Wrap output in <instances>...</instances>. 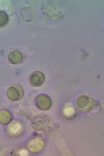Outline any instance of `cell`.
<instances>
[{
  "label": "cell",
  "instance_id": "6da1fadb",
  "mask_svg": "<svg viewBox=\"0 0 104 156\" xmlns=\"http://www.w3.org/2000/svg\"><path fill=\"white\" fill-rule=\"evenodd\" d=\"M76 104L78 110L84 113L90 111L93 108L94 105L92 99L85 95L79 96L76 100Z\"/></svg>",
  "mask_w": 104,
  "mask_h": 156
},
{
  "label": "cell",
  "instance_id": "7a4b0ae2",
  "mask_svg": "<svg viewBox=\"0 0 104 156\" xmlns=\"http://www.w3.org/2000/svg\"><path fill=\"white\" fill-rule=\"evenodd\" d=\"M34 103L38 108L43 111L49 109L52 104V100L50 97L44 94L37 95L34 99Z\"/></svg>",
  "mask_w": 104,
  "mask_h": 156
},
{
  "label": "cell",
  "instance_id": "3957f363",
  "mask_svg": "<svg viewBox=\"0 0 104 156\" xmlns=\"http://www.w3.org/2000/svg\"><path fill=\"white\" fill-rule=\"evenodd\" d=\"M7 94L8 98L11 100L18 101L21 100L23 96V89L20 85L14 84L8 89Z\"/></svg>",
  "mask_w": 104,
  "mask_h": 156
},
{
  "label": "cell",
  "instance_id": "277c9868",
  "mask_svg": "<svg viewBox=\"0 0 104 156\" xmlns=\"http://www.w3.org/2000/svg\"><path fill=\"white\" fill-rule=\"evenodd\" d=\"M45 77L44 74L40 71H35L32 73L29 77L30 84L33 86H38L44 82Z\"/></svg>",
  "mask_w": 104,
  "mask_h": 156
},
{
  "label": "cell",
  "instance_id": "5b68a950",
  "mask_svg": "<svg viewBox=\"0 0 104 156\" xmlns=\"http://www.w3.org/2000/svg\"><path fill=\"white\" fill-rule=\"evenodd\" d=\"M45 146L43 141L40 138H36L31 140L28 144V148L31 152L38 153L43 149Z\"/></svg>",
  "mask_w": 104,
  "mask_h": 156
},
{
  "label": "cell",
  "instance_id": "8992f818",
  "mask_svg": "<svg viewBox=\"0 0 104 156\" xmlns=\"http://www.w3.org/2000/svg\"><path fill=\"white\" fill-rule=\"evenodd\" d=\"M49 122V118L46 115L36 116L33 119L31 124L37 129L43 128L47 126Z\"/></svg>",
  "mask_w": 104,
  "mask_h": 156
},
{
  "label": "cell",
  "instance_id": "52a82bcc",
  "mask_svg": "<svg viewBox=\"0 0 104 156\" xmlns=\"http://www.w3.org/2000/svg\"><path fill=\"white\" fill-rule=\"evenodd\" d=\"M24 128V127L22 123L19 121H15L10 125L9 132L12 136L17 137L22 134Z\"/></svg>",
  "mask_w": 104,
  "mask_h": 156
},
{
  "label": "cell",
  "instance_id": "ba28073f",
  "mask_svg": "<svg viewBox=\"0 0 104 156\" xmlns=\"http://www.w3.org/2000/svg\"><path fill=\"white\" fill-rule=\"evenodd\" d=\"M8 58L12 64H16L20 63L23 60V56L22 53L17 50H14L9 54Z\"/></svg>",
  "mask_w": 104,
  "mask_h": 156
},
{
  "label": "cell",
  "instance_id": "9c48e42d",
  "mask_svg": "<svg viewBox=\"0 0 104 156\" xmlns=\"http://www.w3.org/2000/svg\"><path fill=\"white\" fill-rule=\"evenodd\" d=\"M13 119L12 113L7 110H2L0 111V122L4 125L9 124Z\"/></svg>",
  "mask_w": 104,
  "mask_h": 156
},
{
  "label": "cell",
  "instance_id": "30bf717a",
  "mask_svg": "<svg viewBox=\"0 0 104 156\" xmlns=\"http://www.w3.org/2000/svg\"><path fill=\"white\" fill-rule=\"evenodd\" d=\"M22 18L26 21H30L34 18V14L32 10L29 7H24L21 10Z\"/></svg>",
  "mask_w": 104,
  "mask_h": 156
},
{
  "label": "cell",
  "instance_id": "8fae6325",
  "mask_svg": "<svg viewBox=\"0 0 104 156\" xmlns=\"http://www.w3.org/2000/svg\"><path fill=\"white\" fill-rule=\"evenodd\" d=\"M9 20L8 16L7 13L4 11H0V27L5 26Z\"/></svg>",
  "mask_w": 104,
  "mask_h": 156
},
{
  "label": "cell",
  "instance_id": "7c38bea8",
  "mask_svg": "<svg viewBox=\"0 0 104 156\" xmlns=\"http://www.w3.org/2000/svg\"><path fill=\"white\" fill-rule=\"evenodd\" d=\"M64 115L67 118L72 119L75 116V111L73 109L71 108L66 109L64 111Z\"/></svg>",
  "mask_w": 104,
  "mask_h": 156
},
{
  "label": "cell",
  "instance_id": "4fadbf2b",
  "mask_svg": "<svg viewBox=\"0 0 104 156\" xmlns=\"http://www.w3.org/2000/svg\"><path fill=\"white\" fill-rule=\"evenodd\" d=\"M19 154L21 156H26L27 155V151L24 149H23L20 151Z\"/></svg>",
  "mask_w": 104,
  "mask_h": 156
}]
</instances>
